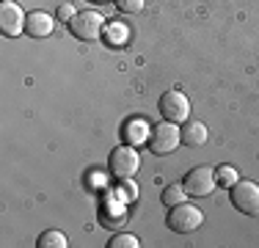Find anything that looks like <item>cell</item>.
I'll return each mask as SVG.
<instances>
[{
	"label": "cell",
	"instance_id": "obj_14",
	"mask_svg": "<svg viewBox=\"0 0 259 248\" xmlns=\"http://www.w3.org/2000/svg\"><path fill=\"white\" fill-rule=\"evenodd\" d=\"M215 177H218V185H229V188L237 182V171H234L232 166H221V169L215 171Z\"/></svg>",
	"mask_w": 259,
	"mask_h": 248
},
{
	"label": "cell",
	"instance_id": "obj_5",
	"mask_svg": "<svg viewBox=\"0 0 259 248\" xmlns=\"http://www.w3.org/2000/svg\"><path fill=\"white\" fill-rule=\"evenodd\" d=\"M215 185H218V177H215V171L209 166H199V169H193L182 179V188L188 193V198H204L215 190Z\"/></svg>",
	"mask_w": 259,
	"mask_h": 248
},
{
	"label": "cell",
	"instance_id": "obj_12",
	"mask_svg": "<svg viewBox=\"0 0 259 248\" xmlns=\"http://www.w3.org/2000/svg\"><path fill=\"white\" fill-rule=\"evenodd\" d=\"M66 245H69V243H66V237L61 232H55V229H53V232H45L39 237V248H66Z\"/></svg>",
	"mask_w": 259,
	"mask_h": 248
},
{
	"label": "cell",
	"instance_id": "obj_16",
	"mask_svg": "<svg viewBox=\"0 0 259 248\" xmlns=\"http://www.w3.org/2000/svg\"><path fill=\"white\" fill-rule=\"evenodd\" d=\"M75 14H77L75 6H69V3L58 6V20H61V22H72V20H75Z\"/></svg>",
	"mask_w": 259,
	"mask_h": 248
},
{
	"label": "cell",
	"instance_id": "obj_13",
	"mask_svg": "<svg viewBox=\"0 0 259 248\" xmlns=\"http://www.w3.org/2000/svg\"><path fill=\"white\" fill-rule=\"evenodd\" d=\"M146 0H116V9L124 11V14H138V11H144Z\"/></svg>",
	"mask_w": 259,
	"mask_h": 248
},
{
	"label": "cell",
	"instance_id": "obj_9",
	"mask_svg": "<svg viewBox=\"0 0 259 248\" xmlns=\"http://www.w3.org/2000/svg\"><path fill=\"white\" fill-rule=\"evenodd\" d=\"M55 28L53 17L45 14V11H30L28 20H25V33L30 39H45V36H50Z\"/></svg>",
	"mask_w": 259,
	"mask_h": 248
},
{
	"label": "cell",
	"instance_id": "obj_3",
	"mask_svg": "<svg viewBox=\"0 0 259 248\" xmlns=\"http://www.w3.org/2000/svg\"><path fill=\"white\" fill-rule=\"evenodd\" d=\"M232 204L237 213L248 215V218H259V185L251 179H237L232 185Z\"/></svg>",
	"mask_w": 259,
	"mask_h": 248
},
{
	"label": "cell",
	"instance_id": "obj_8",
	"mask_svg": "<svg viewBox=\"0 0 259 248\" xmlns=\"http://www.w3.org/2000/svg\"><path fill=\"white\" fill-rule=\"evenodd\" d=\"M25 20H28V14H22L20 3H14V0H3L0 3V30H3V36L17 39L20 33H25Z\"/></svg>",
	"mask_w": 259,
	"mask_h": 248
},
{
	"label": "cell",
	"instance_id": "obj_10",
	"mask_svg": "<svg viewBox=\"0 0 259 248\" xmlns=\"http://www.w3.org/2000/svg\"><path fill=\"white\" fill-rule=\"evenodd\" d=\"M207 138H209V133H207V127L201 121H185V127L180 130V141L185 146H204L207 144Z\"/></svg>",
	"mask_w": 259,
	"mask_h": 248
},
{
	"label": "cell",
	"instance_id": "obj_17",
	"mask_svg": "<svg viewBox=\"0 0 259 248\" xmlns=\"http://www.w3.org/2000/svg\"><path fill=\"white\" fill-rule=\"evenodd\" d=\"M91 3H105V0H91Z\"/></svg>",
	"mask_w": 259,
	"mask_h": 248
},
{
	"label": "cell",
	"instance_id": "obj_4",
	"mask_svg": "<svg viewBox=\"0 0 259 248\" xmlns=\"http://www.w3.org/2000/svg\"><path fill=\"white\" fill-rule=\"evenodd\" d=\"M201 221H204V215H201L199 207H193V204H177V207H171L168 213V229L177 234H190L196 232V229L201 226Z\"/></svg>",
	"mask_w": 259,
	"mask_h": 248
},
{
	"label": "cell",
	"instance_id": "obj_11",
	"mask_svg": "<svg viewBox=\"0 0 259 248\" xmlns=\"http://www.w3.org/2000/svg\"><path fill=\"white\" fill-rule=\"evenodd\" d=\"M185 196H188V193H185L182 185H171V188L163 190V204H165V207H177V204L185 201Z\"/></svg>",
	"mask_w": 259,
	"mask_h": 248
},
{
	"label": "cell",
	"instance_id": "obj_7",
	"mask_svg": "<svg viewBox=\"0 0 259 248\" xmlns=\"http://www.w3.org/2000/svg\"><path fill=\"white\" fill-rule=\"evenodd\" d=\"M157 110L163 116V121H171V124H180V121H188V113H190V102L182 91L171 89L160 97L157 102Z\"/></svg>",
	"mask_w": 259,
	"mask_h": 248
},
{
	"label": "cell",
	"instance_id": "obj_1",
	"mask_svg": "<svg viewBox=\"0 0 259 248\" xmlns=\"http://www.w3.org/2000/svg\"><path fill=\"white\" fill-rule=\"evenodd\" d=\"M138 169H141V157H138V152H135L133 146H119V149L110 152L108 171H110V177H113V179H119V182H130V179L138 174Z\"/></svg>",
	"mask_w": 259,
	"mask_h": 248
},
{
	"label": "cell",
	"instance_id": "obj_15",
	"mask_svg": "<svg viewBox=\"0 0 259 248\" xmlns=\"http://www.w3.org/2000/svg\"><path fill=\"white\" fill-rule=\"evenodd\" d=\"M110 248H138V237H133V234H116L113 240L108 243Z\"/></svg>",
	"mask_w": 259,
	"mask_h": 248
},
{
	"label": "cell",
	"instance_id": "obj_2",
	"mask_svg": "<svg viewBox=\"0 0 259 248\" xmlns=\"http://www.w3.org/2000/svg\"><path fill=\"white\" fill-rule=\"evenodd\" d=\"M180 144H182V141H180V130H177V124H171V121L155 124V127L149 130V135H146V146H149V152L157 154V157L171 154Z\"/></svg>",
	"mask_w": 259,
	"mask_h": 248
},
{
	"label": "cell",
	"instance_id": "obj_6",
	"mask_svg": "<svg viewBox=\"0 0 259 248\" xmlns=\"http://www.w3.org/2000/svg\"><path fill=\"white\" fill-rule=\"evenodd\" d=\"M69 30L80 42H97L105 30V17L97 14V11H80V14H75V20L69 22Z\"/></svg>",
	"mask_w": 259,
	"mask_h": 248
}]
</instances>
